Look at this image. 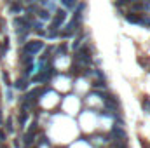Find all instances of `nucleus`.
I'll return each instance as SVG.
<instances>
[{
	"label": "nucleus",
	"mask_w": 150,
	"mask_h": 148,
	"mask_svg": "<svg viewBox=\"0 0 150 148\" xmlns=\"http://www.w3.org/2000/svg\"><path fill=\"white\" fill-rule=\"evenodd\" d=\"M42 47H44V44H42V42L33 40V42H30V44L25 46V52H26V54H35V52H38Z\"/></svg>",
	"instance_id": "2"
},
{
	"label": "nucleus",
	"mask_w": 150,
	"mask_h": 148,
	"mask_svg": "<svg viewBox=\"0 0 150 148\" xmlns=\"http://www.w3.org/2000/svg\"><path fill=\"white\" fill-rule=\"evenodd\" d=\"M21 9H23V7H21L19 4H14V5L11 7V12H14V14H17V12H21Z\"/></svg>",
	"instance_id": "9"
},
{
	"label": "nucleus",
	"mask_w": 150,
	"mask_h": 148,
	"mask_svg": "<svg viewBox=\"0 0 150 148\" xmlns=\"http://www.w3.org/2000/svg\"><path fill=\"white\" fill-rule=\"evenodd\" d=\"M40 17H42V19H51L49 11H40Z\"/></svg>",
	"instance_id": "10"
},
{
	"label": "nucleus",
	"mask_w": 150,
	"mask_h": 148,
	"mask_svg": "<svg viewBox=\"0 0 150 148\" xmlns=\"http://www.w3.org/2000/svg\"><path fill=\"white\" fill-rule=\"evenodd\" d=\"M14 25H16L17 33H25V31H28V30L32 28V25L28 23L25 17H16V19H14Z\"/></svg>",
	"instance_id": "1"
},
{
	"label": "nucleus",
	"mask_w": 150,
	"mask_h": 148,
	"mask_svg": "<svg viewBox=\"0 0 150 148\" xmlns=\"http://www.w3.org/2000/svg\"><path fill=\"white\" fill-rule=\"evenodd\" d=\"M32 61H33V58H32L30 54H25L23 58H21V63H25V65H30Z\"/></svg>",
	"instance_id": "8"
},
{
	"label": "nucleus",
	"mask_w": 150,
	"mask_h": 148,
	"mask_svg": "<svg viewBox=\"0 0 150 148\" xmlns=\"http://www.w3.org/2000/svg\"><path fill=\"white\" fill-rule=\"evenodd\" d=\"M14 87H16L17 91H23V89L28 87V84H26V80H17V82L14 84Z\"/></svg>",
	"instance_id": "6"
},
{
	"label": "nucleus",
	"mask_w": 150,
	"mask_h": 148,
	"mask_svg": "<svg viewBox=\"0 0 150 148\" xmlns=\"http://www.w3.org/2000/svg\"><path fill=\"white\" fill-rule=\"evenodd\" d=\"M126 19L129 21V23H136V25H140V19H141V17H140L138 14H135V12H127V14H126Z\"/></svg>",
	"instance_id": "3"
},
{
	"label": "nucleus",
	"mask_w": 150,
	"mask_h": 148,
	"mask_svg": "<svg viewBox=\"0 0 150 148\" xmlns=\"http://www.w3.org/2000/svg\"><path fill=\"white\" fill-rule=\"evenodd\" d=\"M141 106H143V110H145L147 113H150V99H148V98H145V99H143Z\"/></svg>",
	"instance_id": "7"
},
{
	"label": "nucleus",
	"mask_w": 150,
	"mask_h": 148,
	"mask_svg": "<svg viewBox=\"0 0 150 148\" xmlns=\"http://www.w3.org/2000/svg\"><path fill=\"white\" fill-rule=\"evenodd\" d=\"M131 2H135V0H131Z\"/></svg>",
	"instance_id": "14"
},
{
	"label": "nucleus",
	"mask_w": 150,
	"mask_h": 148,
	"mask_svg": "<svg viewBox=\"0 0 150 148\" xmlns=\"http://www.w3.org/2000/svg\"><path fill=\"white\" fill-rule=\"evenodd\" d=\"M93 86H94V87H98V89H100V87H103V89H105V82H103V80H96V82L93 84Z\"/></svg>",
	"instance_id": "11"
},
{
	"label": "nucleus",
	"mask_w": 150,
	"mask_h": 148,
	"mask_svg": "<svg viewBox=\"0 0 150 148\" xmlns=\"http://www.w3.org/2000/svg\"><path fill=\"white\" fill-rule=\"evenodd\" d=\"M33 136H35V125H33V127L30 129V133L25 136V145L28 146V145H32V141H33Z\"/></svg>",
	"instance_id": "5"
},
{
	"label": "nucleus",
	"mask_w": 150,
	"mask_h": 148,
	"mask_svg": "<svg viewBox=\"0 0 150 148\" xmlns=\"http://www.w3.org/2000/svg\"><path fill=\"white\" fill-rule=\"evenodd\" d=\"M63 4H65V7H68V9L75 5V4H73V0H63Z\"/></svg>",
	"instance_id": "12"
},
{
	"label": "nucleus",
	"mask_w": 150,
	"mask_h": 148,
	"mask_svg": "<svg viewBox=\"0 0 150 148\" xmlns=\"http://www.w3.org/2000/svg\"><path fill=\"white\" fill-rule=\"evenodd\" d=\"M141 9H145L143 4H133V11H141Z\"/></svg>",
	"instance_id": "13"
},
{
	"label": "nucleus",
	"mask_w": 150,
	"mask_h": 148,
	"mask_svg": "<svg viewBox=\"0 0 150 148\" xmlns=\"http://www.w3.org/2000/svg\"><path fill=\"white\" fill-rule=\"evenodd\" d=\"M114 134H115L120 141H126V133L122 131V127H117V125H115V127H114Z\"/></svg>",
	"instance_id": "4"
}]
</instances>
